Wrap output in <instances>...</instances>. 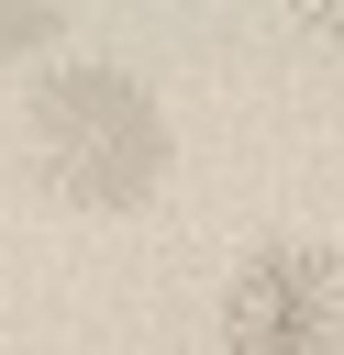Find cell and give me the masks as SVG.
Here are the masks:
<instances>
[{"label":"cell","mask_w":344,"mask_h":355,"mask_svg":"<svg viewBox=\"0 0 344 355\" xmlns=\"http://www.w3.org/2000/svg\"><path fill=\"white\" fill-rule=\"evenodd\" d=\"M222 355H344V266L333 255H255L222 288Z\"/></svg>","instance_id":"1"},{"label":"cell","mask_w":344,"mask_h":355,"mask_svg":"<svg viewBox=\"0 0 344 355\" xmlns=\"http://www.w3.org/2000/svg\"><path fill=\"white\" fill-rule=\"evenodd\" d=\"M277 11H289L300 33H333V44H344V0H277Z\"/></svg>","instance_id":"2"},{"label":"cell","mask_w":344,"mask_h":355,"mask_svg":"<svg viewBox=\"0 0 344 355\" xmlns=\"http://www.w3.org/2000/svg\"><path fill=\"white\" fill-rule=\"evenodd\" d=\"M0 11H11V0H0Z\"/></svg>","instance_id":"3"}]
</instances>
